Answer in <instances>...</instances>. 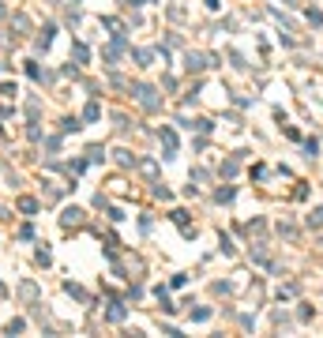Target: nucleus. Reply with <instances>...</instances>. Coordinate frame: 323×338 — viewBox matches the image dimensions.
Instances as JSON below:
<instances>
[{"instance_id":"f3484780","label":"nucleus","mask_w":323,"mask_h":338,"mask_svg":"<svg viewBox=\"0 0 323 338\" xmlns=\"http://www.w3.org/2000/svg\"><path fill=\"white\" fill-rule=\"evenodd\" d=\"M34 293H38V286H34V282H23V286H19V297H26V301H30Z\"/></svg>"},{"instance_id":"0eeeda50","label":"nucleus","mask_w":323,"mask_h":338,"mask_svg":"<svg viewBox=\"0 0 323 338\" xmlns=\"http://www.w3.org/2000/svg\"><path fill=\"white\" fill-rule=\"evenodd\" d=\"M132 56H136V64H139V68H147L150 60H154V49H136Z\"/></svg>"},{"instance_id":"412c9836","label":"nucleus","mask_w":323,"mask_h":338,"mask_svg":"<svg viewBox=\"0 0 323 338\" xmlns=\"http://www.w3.org/2000/svg\"><path fill=\"white\" fill-rule=\"evenodd\" d=\"M87 158H90V162H106V150H102V147H90Z\"/></svg>"},{"instance_id":"6e6552de","label":"nucleus","mask_w":323,"mask_h":338,"mask_svg":"<svg viewBox=\"0 0 323 338\" xmlns=\"http://www.w3.org/2000/svg\"><path fill=\"white\" fill-rule=\"evenodd\" d=\"M102 117V105L98 102H87V109H83V120H98Z\"/></svg>"},{"instance_id":"5701e85b","label":"nucleus","mask_w":323,"mask_h":338,"mask_svg":"<svg viewBox=\"0 0 323 338\" xmlns=\"http://www.w3.org/2000/svg\"><path fill=\"white\" fill-rule=\"evenodd\" d=\"M308 226H323V207H319V210H312V214H308Z\"/></svg>"},{"instance_id":"dca6fc26","label":"nucleus","mask_w":323,"mask_h":338,"mask_svg":"<svg viewBox=\"0 0 323 338\" xmlns=\"http://www.w3.org/2000/svg\"><path fill=\"white\" fill-rule=\"evenodd\" d=\"M26 75H30V79H34V83H42V79H45V75H42V68H38L34 60H30V64H26Z\"/></svg>"},{"instance_id":"b1692460","label":"nucleus","mask_w":323,"mask_h":338,"mask_svg":"<svg viewBox=\"0 0 323 338\" xmlns=\"http://www.w3.org/2000/svg\"><path fill=\"white\" fill-rule=\"evenodd\" d=\"M233 173H237V158H230V162L222 166V177H233Z\"/></svg>"},{"instance_id":"9b49d317","label":"nucleus","mask_w":323,"mask_h":338,"mask_svg":"<svg viewBox=\"0 0 323 338\" xmlns=\"http://www.w3.org/2000/svg\"><path fill=\"white\" fill-rule=\"evenodd\" d=\"M233 196H237V188H218V192H214V199H218V203H230Z\"/></svg>"},{"instance_id":"9d476101","label":"nucleus","mask_w":323,"mask_h":338,"mask_svg":"<svg viewBox=\"0 0 323 338\" xmlns=\"http://www.w3.org/2000/svg\"><path fill=\"white\" fill-rule=\"evenodd\" d=\"M23 331H26V320H12L4 327V334H23Z\"/></svg>"},{"instance_id":"f8f14e48","label":"nucleus","mask_w":323,"mask_h":338,"mask_svg":"<svg viewBox=\"0 0 323 338\" xmlns=\"http://www.w3.org/2000/svg\"><path fill=\"white\" fill-rule=\"evenodd\" d=\"M60 128H64V132H83V124L75 120V117H64V120H60Z\"/></svg>"},{"instance_id":"20e7f679","label":"nucleus","mask_w":323,"mask_h":338,"mask_svg":"<svg viewBox=\"0 0 323 338\" xmlns=\"http://www.w3.org/2000/svg\"><path fill=\"white\" fill-rule=\"evenodd\" d=\"M162 143H166V158H177V132L173 128H162Z\"/></svg>"},{"instance_id":"a878e982","label":"nucleus","mask_w":323,"mask_h":338,"mask_svg":"<svg viewBox=\"0 0 323 338\" xmlns=\"http://www.w3.org/2000/svg\"><path fill=\"white\" fill-rule=\"evenodd\" d=\"M4 293H8V289H4V286H0V297H4Z\"/></svg>"},{"instance_id":"393cba45","label":"nucleus","mask_w":323,"mask_h":338,"mask_svg":"<svg viewBox=\"0 0 323 338\" xmlns=\"http://www.w3.org/2000/svg\"><path fill=\"white\" fill-rule=\"evenodd\" d=\"M207 8H211V12H218V8H222V4H218V0H207Z\"/></svg>"},{"instance_id":"ddd939ff","label":"nucleus","mask_w":323,"mask_h":338,"mask_svg":"<svg viewBox=\"0 0 323 338\" xmlns=\"http://www.w3.org/2000/svg\"><path fill=\"white\" fill-rule=\"evenodd\" d=\"M64 293H72V297H75V301H87V293H83V289H79V286H72V282H64Z\"/></svg>"},{"instance_id":"39448f33","label":"nucleus","mask_w":323,"mask_h":338,"mask_svg":"<svg viewBox=\"0 0 323 338\" xmlns=\"http://www.w3.org/2000/svg\"><path fill=\"white\" fill-rule=\"evenodd\" d=\"M49 45H53V23H45V26H42V34H38V42H34V49H38V53H45Z\"/></svg>"},{"instance_id":"f03ea898","label":"nucleus","mask_w":323,"mask_h":338,"mask_svg":"<svg viewBox=\"0 0 323 338\" xmlns=\"http://www.w3.org/2000/svg\"><path fill=\"white\" fill-rule=\"evenodd\" d=\"M214 64V56H207V53H192V49H188L184 53V68H188V72H207V68H211Z\"/></svg>"},{"instance_id":"6ab92c4d","label":"nucleus","mask_w":323,"mask_h":338,"mask_svg":"<svg viewBox=\"0 0 323 338\" xmlns=\"http://www.w3.org/2000/svg\"><path fill=\"white\" fill-rule=\"evenodd\" d=\"M12 26H15V30H30V19H26V15H15Z\"/></svg>"},{"instance_id":"2eb2a0df","label":"nucleus","mask_w":323,"mask_h":338,"mask_svg":"<svg viewBox=\"0 0 323 338\" xmlns=\"http://www.w3.org/2000/svg\"><path fill=\"white\" fill-rule=\"evenodd\" d=\"M117 162H120V166H136V154H132V150H117Z\"/></svg>"},{"instance_id":"bb28decb","label":"nucleus","mask_w":323,"mask_h":338,"mask_svg":"<svg viewBox=\"0 0 323 338\" xmlns=\"http://www.w3.org/2000/svg\"><path fill=\"white\" fill-rule=\"evenodd\" d=\"M0 135H4V132H0Z\"/></svg>"},{"instance_id":"aec40b11","label":"nucleus","mask_w":323,"mask_h":338,"mask_svg":"<svg viewBox=\"0 0 323 338\" xmlns=\"http://www.w3.org/2000/svg\"><path fill=\"white\" fill-rule=\"evenodd\" d=\"M34 259H38V263H42V267H49V263H53V256H49V248H38V256H34Z\"/></svg>"},{"instance_id":"f257e3e1","label":"nucleus","mask_w":323,"mask_h":338,"mask_svg":"<svg viewBox=\"0 0 323 338\" xmlns=\"http://www.w3.org/2000/svg\"><path fill=\"white\" fill-rule=\"evenodd\" d=\"M132 98L143 105L147 113H158V109H162V98L154 94V86H147V83H132Z\"/></svg>"},{"instance_id":"1a4fd4ad","label":"nucleus","mask_w":323,"mask_h":338,"mask_svg":"<svg viewBox=\"0 0 323 338\" xmlns=\"http://www.w3.org/2000/svg\"><path fill=\"white\" fill-rule=\"evenodd\" d=\"M19 210H23V214H34V210H38V199L23 196V199H19Z\"/></svg>"},{"instance_id":"423d86ee","label":"nucleus","mask_w":323,"mask_h":338,"mask_svg":"<svg viewBox=\"0 0 323 338\" xmlns=\"http://www.w3.org/2000/svg\"><path fill=\"white\" fill-rule=\"evenodd\" d=\"M72 56H75V64H87V60H90V49H87L83 42H75V45H72Z\"/></svg>"},{"instance_id":"a211bd4d","label":"nucleus","mask_w":323,"mask_h":338,"mask_svg":"<svg viewBox=\"0 0 323 338\" xmlns=\"http://www.w3.org/2000/svg\"><path fill=\"white\" fill-rule=\"evenodd\" d=\"M192 320H196V323H203V320H211V308H192Z\"/></svg>"},{"instance_id":"7ed1b4c3","label":"nucleus","mask_w":323,"mask_h":338,"mask_svg":"<svg viewBox=\"0 0 323 338\" xmlns=\"http://www.w3.org/2000/svg\"><path fill=\"white\" fill-rule=\"evenodd\" d=\"M60 226H64V229H72V226H83V210H79V207H64V214H60Z\"/></svg>"},{"instance_id":"4468645a","label":"nucleus","mask_w":323,"mask_h":338,"mask_svg":"<svg viewBox=\"0 0 323 338\" xmlns=\"http://www.w3.org/2000/svg\"><path fill=\"white\" fill-rule=\"evenodd\" d=\"M106 316H109V320H113V323H120V320H124V304H113V308H109V312H106Z\"/></svg>"},{"instance_id":"4be33fe9","label":"nucleus","mask_w":323,"mask_h":338,"mask_svg":"<svg viewBox=\"0 0 323 338\" xmlns=\"http://www.w3.org/2000/svg\"><path fill=\"white\" fill-rule=\"evenodd\" d=\"M305 154H308V158H316V154H319V143H316V139H305Z\"/></svg>"}]
</instances>
